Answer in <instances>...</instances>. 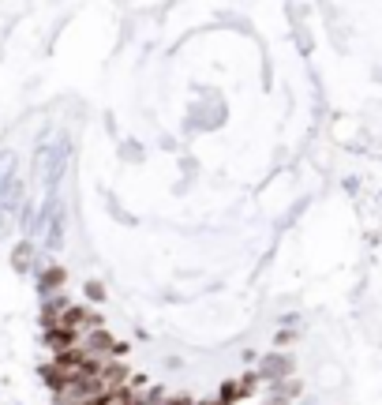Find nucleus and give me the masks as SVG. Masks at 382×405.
<instances>
[{
  "instance_id": "nucleus-1",
  "label": "nucleus",
  "mask_w": 382,
  "mask_h": 405,
  "mask_svg": "<svg viewBox=\"0 0 382 405\" xmlns=\"http://www.w3.org/2000/svg\"><path fill=\"white\" fill-rule=\"evenodd\" d=\"M83 353L101 356V361H105V356H120V353H124V345L113 342V334L98 327V330H87V338H83Z\"/></svg>"
},
{
  "instance_id": "nucleus-2",
  "label": "nucleus",
  "mask_w": 382,
  "mask_h": 405,
  "mask_svg": "<svg viewBox=\"0 0 382 405\" xmlns=\"http://www.w3.org/2000/svg\"><path fill=\"white\" fill-rule=\"evenodd\" d=\"M255 390V375H248V379H229L225 386H221V405H232L236 398H248V394Z\"/></svg>"
},
{
  "instance_id": "nucleus-3",
  "label": "nucleus",
  "mask_w": 382,
  "mask_h": 405,
  "mask_svg": "<svg viewBox=\"0 0 382 405\" xmlns=\"http://www.w3.org/2000/svg\"><path fill=\"white\" fill-rule=\"evenodd\" d=\"M45 338H49V345L57 349V353H68V349H76V342H79V334L68 330V327H53Z\"/></svg>"
},
{
  "instance_id": "nucleus-4",
  "label": "nucleus",
  "mask_w": 382,
  "mask_h": 405,
  "mask_svg": "<svg viewBox=\"0 0 382 405\" xmlns=\"http://www.w3.org/2000/svg\"><path fill=\"white\" fill-rule=\"evenodd\" d=\"M64 278H68V274H64V266H49V270L42 274V282H38V289L45 293V297H49L53 289H60L64 285Z\"/></svg>"
},
{
  "instance_id": "nucleus-5",
  "label": "nucleus",
  "mask_w": 382,
  "mask_h": 405,
  "mask_svg": "<svg viewBox=\"0 0 382 405\" xmlns=\"http://www.w3.org/2000/svg\"><path fill=\"white\" fill-rule=\"evenodd\" d=\"M288 368H293V364H288L285 356H274V361H266V375H285Z\"/></svg>"
},
{
  "instance_id": "nucleus-6",
  "label": "nucleus",
  "mask_w": 382,
  "mask_h": 405,
  "mask_svg": "<svg viewBox=\"0 0 382 405\" xmlns=\"http://www.w3.org/2000/svg\"><path fill=\"white\" fill-rule=\"evenodd\" d=\"M87 297L94 300V304L105 300V285H101V282H87Z\"/></svg>"
},
{
  "instance_id": "nucleus-7",
  "label": "nucleus",
  "mask_w": 382,
  "mask_h": 405,
  "mask_svg": "<svg viewBox=\"0 0 382 405\" xmlns=\"http://www.w3.org/2000/svg\"><path fill=\"white\" fill-rule=\"evenodd\" d=\"M26 255H31V244H19V248H15V266H19V270H23Z\"/></svg>"
},
{
  "instance_id": "nucleus-8",
  "label": "nucleus",
  "mask_w": 382,
  "mask_h": 405,
  "mask_svg": "<svg viewBox=\"0 0 382 405\" xmlns=\"http://www.w3.org/2000/svg\"><path fill=\"white\" fill-rule=\"evenodd\" d=\"M199 405H221V402H199Z\"/></svg>"
}]
</instances>
